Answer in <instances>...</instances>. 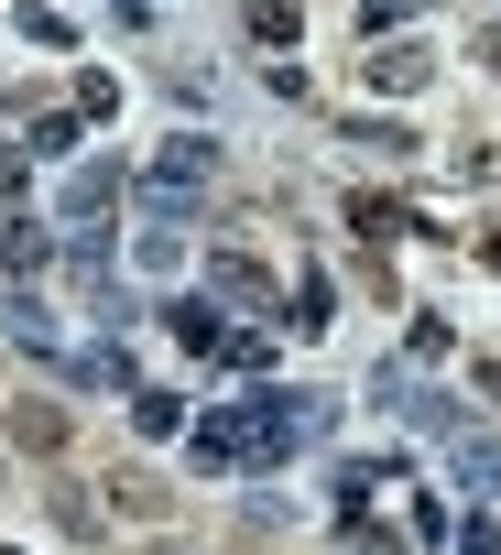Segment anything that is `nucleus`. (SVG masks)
Returning a JSON list of instances; mask_svg holds the SVG:
<instances>
[{
  "mask_svg": "<svg viewBox=\"0 0 501 555\" xmlns=\"http://www.w3.org/2000/svg\"><path fill=\"white\" fill-rule=\"evenodd\" d=\"M306 425H327L317 392H251V403L196 414V457H207V468H262V457H295Z\"/></svg>",
  "mask_w": 501,
  "mask_h": 555,
  "instance_id": "nucleus-1",
  "label": "nucleus"
},
{
  "mask_svg": "<svg viewBox=\"0 0 501 555\" xmlns=\"http://www.w3.org/2000/svg\"><path fill=\"white\" fill-rule=\"evenodd\" d=\"M207 175H218V142H185V131H175V142L142 164V207H153V218H185V207L207 196Z\"/></svg>",
  "mask_w": 501,
  "mask_h": 555,
  "instance_id": "nucleus-2",
  "label": "nucleus"
},
{
  "mask_svg": "<svg viewBox=\"0 0 501 555\" xmlns=\"http://www.w3.org/2000/svg\"><path fill=\"white\" fill-rule=\"evenodd\" d=\"M164 327H175V338H185V349H196V360H218V317H207V306H196V295H185V306H164Z\"/></svg>",
  "mask_w": 501,
  "mask_h": 555,
  "instance_id": "nucleus-3",
  "label": "nucleus"
},
{
  "mask_svg": "<svg viewBox=\"0 0 501 555\" xmlns=\"http://www.w3.org/2000/svg\"><path fill=\"white\" fill-rule=\"evenodd\" d=\"M447 447H458V468H468L479 490H501V447H490V436H468V425H447Z\"/></svg>",
  "mask_w": 501,
  "mask_h": 555,
  "instance_id": "nucleus-4",
  "label": "nucleus"
},
{
  "mask_svg": "<svg viewBox=\"0 0 501 555\" xmlns=\"http://www.w3.org/2000/svg\"><path fill=\"white\" fill-rule=\"evenodd\" d=\"M251 34H262V44H295V0H251Z\"/></svg>",
  "mask_w": 501,
  "mask_h": 555,
  "instance_id": "nucleus-5",
  "label": "nucleus"
},
{
  "mask_svg": "<svg viewBox=\"0 0 501 555\" xmlns=\"http://www.w3.org/2000/svg\"><path fill=\"white\" fill-rule=\"evenodd\" d=\"M458 555H501V522H468V533H458Z\"/></svg>",
  "mask_w": 501,
  "mask_h": 555,
  "instance_id": "nucleus-6",
  "label": "nucleus"
},
{
  "mask_svg": "<svg viewBox=\"0 0 501 555\" xmlns=\"http://www.w3.org/2000/svg\"><path fill=\"white\" fill-rule=\"evenodd\" d=\"M0 555H12V544H0Z\"/></svg>",
  "mask_w": 501,
  "mask_h": 555,
  "instance_id": "nucleus-7",
  "label": "nucleus"
}]
</instances>
